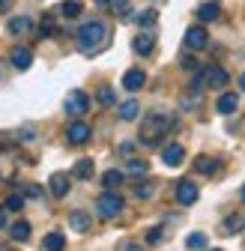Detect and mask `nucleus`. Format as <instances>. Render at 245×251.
Here are the masks:
<instances>
[{"mask_svg":"<svg viewBox=\"0 0 245 251\" xmlns=\"http://www.w3.org/2000/svg\"><path fill=\"white\" fill-rule=\"evenodd\" d=\"M162 162H165L168 168H179L182 162H186V150H182L179 144H171V147H165V152H162Z\"/></svg>","mask_w":245,"mask_h":251,"instance_id":"obj_9","label":"nucleus"},{"mask_svg":"<svg viewBox=\"0 0 245 251\" xmlns=\"http://www.w3.org/2000/svg\"><path fill=\"white\" fill-rule=\"evenodd\" d=\"M212 251H219V248H212Z\"/></svg>","mask_w":245,"mask_h":251,"instance_id":"obj_43","label":"nucleus"},{"mask_svg":"<svg viewBox=\"0 0 245 251\" xmlns=\"http://www.w3.org/2000/svg\"><path fill=\"white\" fill-rule=\"evenodd\" d=\"M51 195L54 198H66L69 195V176L66 174H54L51 176Z\"/></svg>","mask_w":245,"mask_h":251,"instance_id":"obj_15","label":"nucleus"},{"mask_svg":"<svg viewBox=\"0 0 245 251\" xmlns=\"http://www.w3.org/2000/svg\"><path fill=\"white\" fill-rule=\"evenodd\" d=\"M99 102H102L105 108H114V105H117V96H114L111 87H102V90H99Z\"/></svg>","mask_w":245,"mask_h":251,"instance_id":"obj_29","label":"nucleus"},{"mask_svg":"<svg viewBox=\"0 0 245 251\" xmlns=\"http://www.w3.org/2000/svg\"><path fill=\"white\" fill-rule=\"evenodd\" d=\"M195 168H197L200 174H206V176H212V174H216V171H219L221 165H219L216 159H197V162H195Z\"/></svg>","mask_w":245,"mask_h":251,"instance_id":"obj_24","label":"nucleus"},{"mask_svg":"<svg viewBox=\"0 0 245 251\" xmlns=\"http://www.w3.org/2000/svg\"><path fill=\"white\" fill-rule=\"evenodd\" d=\"M122 206H126V201H122L117 192H108L96 201V212H99V218H105V222H111V218H117L120 212H122Z\"/></svg>","mask_w":245,"mask_h":251,"instance_id":"obj_3","label":"nucleus"},{"mask_svg":"<svg viewBox=\"0 0 245 251\" xmlns=\"http://www.w3.org/2000/svg\"><path fill=\"white\" fill-rule=\"evenodd\" d=\"M69 225H72V230L87 233V230H90V215H87V212H81V209H75V212L69 215Z\"/></svg>","mask_w":245,"mask_h":251,"instance_id":"obj_18","label":"nucleus"},{"mask_svg":"<svg viewBox=\"0 0 245 251\" xmlns=\"http://www.w3.org/2000/svg\"><path fill=\"white\" fill-rule=\"evenodd\" d=\"M197 81H200V84H206V87L221 90V87H227V84H230V75H227V69H221V66H206V69L197 75Z\"/></svg>","mask_w":245,"mask_h":251,"instance_id":"obj_4","label":"nucleus"},{"mask_svg":"<svg viewBox=\"0 0 245 251\" xmlns=\"http://www.w3.org/2000/svg\"><path fill=\"white\" fill-rule=\"evenodd\" d=\"M75 176L78 179H93V159H81L75 165Z\"/></svg>","mask_w":245,"mask_h":251,"instance_id":"obj_22","label":"nucleus"},{"mask_svg":"<svg viewBox=\"0 0 245 251\" xmlns=\"http://www.w3.org/2000/svg\"><path fill=\"white\" fill-rule=\"evenodd\" d=\"M219 114H233L236 108H239V96L236 93H221V99H219Z\"/></svg>","mask_w":245,"mask_h":251,"instance_id":"obj_17","label":"nucleus"},{"mask_svg":"<svg viewBox=\"0 0 245 251\" xmlns=\"http://www.w3.org/2000/svg\"><path fill=\"white\" fill-rule=\"evenodd\" d=\"M182 69H186V72H195V69H197V60H195V57H186V60H182Z\"/></svg>","mask_w":245,"mask_h":251,"instance_id":"obj_36","label":"nucleus"},{"mask_svg":"<svg viewBox=\"0 0 245 251\" xmlns=\"http://www.w3.org/2000/svg\"><path fill=\"white\" fill-rule=\"evenodd\" d=\"M152 192H156V188H152V182H144V185H138V192H135V195L147 201V198H152Z\"/></svg>","mask_w":245,"mask_h":251,"instance_id":"obj_32","label":"nucleus"},{"mask_svg":"<svg viewBox=\"0 0 245 251\" xmlns=\"http://www.w3.org/2000/svg\"><path fill=\"white\" fill-rule=\"evenodd\" d=\"M111 39V30L105 21H87L81 30H78V48L84 54H99Z\"/></svg>","mask_w":245,"mask_h":251,"instance_id":"obj_1","label":"nucleus"},{"mask_svg":"<svg viewBox=\"0 0 245 251\" xmlns=\"http://www.w3.org/2000/svg\"><path fill=\"white\" fill-rule=\"evenodd\" d=\"M81 9H84V6L78 3V0H66V3H60V9H57V12L63 15V18H78V15H81Z\"/></svg>","mask_w":245,"mask_h":251,"instance_id":"obj_21","label":"nucleus"},{"mask_svg":"<svg viewBox=\"0 0 245 251\" xmlns=\"http://www.w3.org/2000/svg\"><path fill=\"white\" fill-rule=\"evenodd\" d=\"M162 236H165V230H162V227H156V230H149L147 242H149V245H156V242H162Z\"/></svg>","mask_w":245,"mask_h":251,"instance_id":"obj_34","label":"nucleus"},{"mask_svg":"<svg viewBox=\"0 0 245 251\" xmlns=\"http://www.w3.org/2000/svg\"><path fill=\"white\" fill-rule=\"evenodd\" d=\"M0 227H6V209H0Z\"/></svg>","mask_w":245,"mask_h":251,"instance_id":"obj_39","label":"nucleus"},{"mask_svg":"<svg viewBox=\"0 0 245 251\" xmlns=\"http://www.w3.org/2000/svg\"><path fill=\"white\" fill-rule=\"evenodd\" d=\"M122 179H126V176H122L120 171H105L102 185H105V188H117V185H122Z\"/></svg>","mask_w":245,"mask_h":251,"instance_id":"obj_25","label":"nucleus"},{"mask_svg":"<svg viewBox=\"0 0 245 251\" xmlns=\"http://www.w3.org/2000/svg\"><path fill=\"white\" fill-rule=\"evenodd\" d=\"M219 15H221V3H219V0H206V3L197 6V18L200 21H219Z\"/></svg>","mask_w":245,"mask_h":251,"instance_id":"obj_11","label":"nucleus"},{"mask_svg":"<svg viewBox=\"0 0 245 251\" xmlns=\"http://www.w3.org/2000/svg\"><path fill=\"white\" fill-rule=\"evenodd\" d=\"M171 114H165V111H152L147 120H144V132H141V144H147V147H152V144H159L162 141V135H168V129H171Z\"/></svg>","mask_w":245,"mask_h":251,"instance_id":"obj_2","label":"nucleus"},{"mask_svg":"<svg viewBox=\"0 0 245 251\" xmlns=\"http://www.w3.org/2000/svg\"><path fill=\"white\" fill-rule=\"evenodd\" d=\"M6 30H9L12 36H21V33H27V30H33V21H30L27 15H18V18H9Z\"/></svg>","mask_w":245,"mask_h":251,"instance_id":"obj_14","label":"nucleus"},{"mask_svg":"<svg viewBox=\"0 0 245 251\" xmlns=\"http://www.w3.org/2000/svg\"><path fill=\"white\" fill-rule=\"evenodd\" d=\"M239 84H242V90H245V75H242V78H239Z\"/></svg>","mask_w":245,"mask_h":251,"instance_id":"obj_42","label":"nucleus"},{"mask_svg":"<svg viewBox=\"0 0 245 251\" xmlns=\"http://www.w3.org/2000/svg\"><path fill=\"white\" fill-rule=\"evenodd\" d=\"M206 242H209V239H206V233H192V236L186 239V245H189L192 251H200V248H206Z\"/></svg>","mask_w":245,"mask_h":251,"instance_id":"obj_28","label":"nucleus"},{"mask_svg":"<svg viewBox=\"0 0 245 251\" xmlns=\"http://www.w3.org/2000/svg\"><path fill=\"white\" fill-rule=\"evenodd\" d=\"M42 248H45V251H63V248H66V236H63V233H48V236L42 239Z\"/></svg>","mask_w":245,"mask_h":251,"instance_id":"obj_19","label":"nucleus"},{"mask_svg":"<svg viewBox=\"0 0 245 251\" xmlns=\"http://www.w3.org/2000/svg\"><path fill=\"white\" fill-rule=\"evenodd\" d=\"M96 3H99V6H108V3H114V0H96Z\"/></svg>","mask_w":245,"mask_h":251,"instance_id":"obj_40","label":"nucleus"},{"mask_svg":"<svg viewBox=\"0 0 245 251\" xmlns=\"http://www.w3.org/2000/svg\"><path fill=\"white\" fill-rule=\"evenodd\" d=\"M21 206H24V198H21V195H9V198H6V209H12V212H18Z\"/></svg>","mask_w":245,"mask_h":251,"instance_id":"obj_31","label":"nucleus"},{"mask_svg":"<svg viewBox=\"0 0 245 251\" xmlns=\"http://www.w3.org/2000/svg\"><path fill=\"white\" fill-rule=\"evenodd\" d=\"M90 135H93V129H90L84 120L69 123V129H66V138H69V144H75V147H84V144L90 141Z\"/></svg>","mask_w":245,"mask_h":251,"instance_id":"obj_6","label":"nucleus"},{"mask_svg":"<svg viewBox=\"0 0 245 251\" xmlns=\"http://www.w3.org/2000/svg\"><path fill=\"white\" fill-rule=\"evenodd\" d=\"M152 48H156V36H152L149 30H141V33L135 36V51L141 57H147V54H152Z\"/></svg>","mask_w":245,"mask_h":251,"instance_id":"obj_10","label":"nucleus"},{"mask_svg":"<svg viewBox=\"0 0 245 251\" xmlns=\"http://www.w3.org/2000/svg\"><path fill=\"white\" fill-rule=\"evenodd\" d=\"M117 114H120V120L132 123V120H138V117H141V105H138L135 99H129V102H122V105L117 108Z\"/></svg>","mask_w":245,"mask_h":251,"instance_id":"obj_16","label":"nucleus"},{"mask_svg":"<svg viewBox=\"0 0 245 251\" xmlns=\"http://www.w3.org/2000/svg\"><path fill=\"white\" fill-rule=\"evenodd\" d=\"M149 165L144 159H129V176H147Z\"/></svg>","mask_w":245,"mask_h":251,"instance_id":"obj_27","label":"nucleus"},{"mask_svg":"<svg viewBox=\"0 0 245 251\" xmlns=\"http://www.w3.org/2000/svg\"><path fill=\"white\" fill-rule=\"evenodd\" d=\"M63 108H66V114H72V117H84L87 111H90V96L84 90H72L69 96H66V102H63Z\"/></svg>","mask_w":245,"mask_h":251,"instance_id":"obj_5","label":"nucleus"},{"mask_svg":"<svg viewBox=\"0 0 245 251\" xmlns=\"http://www.w3.org/2000/svg\"><path fill=\"white\" fill-rule=\"evenodd\" d=\"M144 84H147V75H144L141 69H129L126 75H122V87H126L129 93H138Z\"/></svg>","mask_w":245,"mask_h":251,"instance_id":"obj_13","label":"nucleus"},{"mask_svg":"<svg viewBox=\"0 0 245 251\" xmlns=\"http://www.w3.org/2000/svg\"><path fill=\"white\" fill-rule=\"evenodd\" d=\"M120 251H144V248H141V245H135V242H126V245H122Z\"/></svg>","mask_w":245,"mask_h":251,"instance_id":"obj_38","label":"nucleus"},{"mask_svg":"<svg viewBox=\"0 0 245 251\" xmlns=\"http://www.w3.org/2000/svg\"><path fill=\"white\" fill-rule=\"evenodd\" d=\"M206 42H209V36H206L203 27H189V30H186V48H189V51H203Z\"/></svg>","mask_w":245,"mask_h":251,"instance_id":"obj_8","label":"nucleus"},{"mask_svg":"<svg viewBox=\"0 0 245 251\" xmlns=\"http://www.w3.org/2000/svg\"><path fill=\"white\" fill-rule=\"evenodd\" d=\"M132 152H135V144H122L120 147V155H126V159H132Z\"/></svg>","mask_w":245,"mask_h":251,"instance_id":"obj_37","label":"nucleus"},{"mask_svg":"<svg viewBox=\"0 0 245 251\" xmlns=\"http://www.w3.org/2000/svg\"><path fill=\"white\" fill-rule=\"evenodd\" d=\"M9 60H12V66L15 69H30V63H33V51L30 48H12V54H9Z\"/></svg>","mask_w":245,"mask_h":251,"instance_id":"obj_12","label":"nucleus"},{"mask_svg":"<svg viewBox=\"0 0 245 251\" xmlns=\"http://www.w3.org/2000/svg\"><path fill=\"white\" fill-rule=\"evenodd\" d=\"M156 21H159V12H156V9H141V12L135 15V24H138V27H144V30H147V27H152Z\"/></svg>","mask_w":245,"mask_h":251,"instance_id":"obj_20","label":"nucleus"},{"mask_svg":"<svg viewBox=\"0 0 245 251\" xmlns=\"http://www.w3.org/2000/svg\"><path fill=\"white\" fill-rule=\"evenodd\" d=\"M159 3H162V0H159Z\"/></svg>","mask_w":245,"mask_h":251,"instance_id":"obj_44","label":"nucleus"},{"mask_svg":"<svg viewBox=\"0 0 245 251\" xmlns=\"http://www.w3.org/2000/svg\"><path fill=\"white\" fill-rule=\"evenodd\" d=\"M242 227H245V218H242V215H230L227 222H224V233H230V236L239 233Z\"/></svg>","mask_w":245,"mask_h":251,"instance_id":"obj_26","label":"nucleus"},{"mask_svg":"<svg viewBox=\"0 0 245 251\" xmlns=\"http://www.w3.org/2000/svg\"><path fill=\"white\" fill-rule=\"evenodd\" d=\"M9 233H12L15 242H24V239H30V225H27V222H15V225L9 227Z\"/></svg>","mask_w":245,"mask_h":251,"instance_id":"obj_23","label":"nucleus"},{"mask_svg":"<svg viewBox=\"0 0 245 251\" xmlns=\"http://www.w3.org/2000/svg\"><path fill=\"white\" fill-rule=\"evenodd\" d=\"M54 36V18H45L39 27V39H51Z\"/></svg>","mask_w":245,"mask_h":251,"instance_id":"obj_30","label":"nucleus"},{"mask_svg":"<svg viewBox=\"0 0 245 251\" xmlns=\"http://www.w3.org/2000/svg\"><path fill=\"white\" fill-rule=\"evenodd\" d=\"M0 182H3V179H0Z\"/></svg>","mask_w":245,"mask_h":251,"instance_id":"obj_45","label":"nucleus"},{"mask_svg":"<svg viewBox=\"0 0 245 251\" xmlns=\"http://www.w3.org/2000/svg\"><path fill=\"white\" fill-rule=\"evenodd\" d=\"M24 192H27V198H33V201H39V198H42V188H39V185H27Z\"/></svg>","mask_w":245,"mask_h":251,"instance_id":"obj_35","label":"nucleus"},{"mask_svg":"<svg viewBox=\"0 0 245 251\" xmlns=\"http://www.w3.org/2000/svg\"><path fill=\"white\" fill-rule=\"evenodd\" d=\"M239 198H242V203H245V185H242V192H239Z\"/></svg>","mask_w":245,"mask_h":251,"instance_id":"obj_41","label":"nucleus"},{"mask_svg":"<svg viewBox=\"0 0 245 251\" xmlns=\"http://www.w3.org/2000/svg\"><path fill=\"white\" fill-rule=\"evenodd\" d=\"M197 195H200V192H197V185H195L192 179H182V182L176 185V203H179V206H192V203L197 201Z\"/></svg>","mask_w":245,"mask_h":251,"instance_id":"obj_7","label":"nucleus"},{"mask_svg":"<svg viewBox=\"0 0 245 251\" xmlns=\"http://www.w3.org/2000/svg\"><path fill=\"white\" fill-rule=\"evenodd\" d=\"M129 9H132L129 0H120V3H117V15H120V18H129Z\"/></svg>","mask_w":245,"mask_h":251,"instance_id":"obj_33","label":"nucleus"}]
</instances>
